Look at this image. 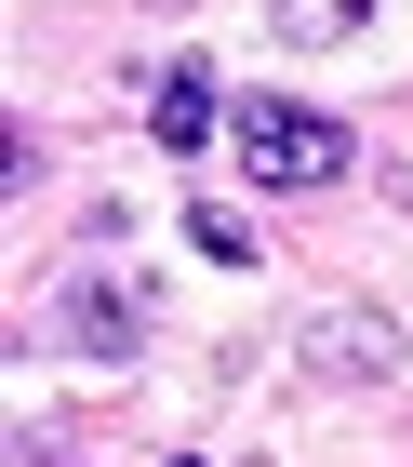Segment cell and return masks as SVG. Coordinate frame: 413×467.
Masks as SVG:
<instances>
[{
    "mask_svg": "<svg viewBox=\"0 0 413 467\" xmlns=\"http://www.w3.org/2000/svg\"><path fill=\"white\" fill-rule=\"evenodd\" d=\"M241 174L253 187H346V161H360V134H346L334 108H294V94H241Z\"/></svg>",
    "mask_w": 413,
    "mask_h": 467,
    "instance_id": "6da1fadb",
    "label": "cell"
},
{
    "mask_svg": "<svg viewBox=\"0 0 413 467\" xmlns=\"http://www.w3.org/2000/svg\"><path fill=\"white\" fill-rule=\"evenodd\" d=\"M54 334H67L80 360H107V374H120V360H147V267H134V254L67 267V281H54Z\"/></svg>",
    "mask_w": 413,
    "mask_h": 467,
    "instance_id": "7a4b0ae2",
    "label": "cell"
},
{
    "mask_svg": "<svg viewBox=\"0 0 413 467\" xmlns=\"http://www.w3.org/2000/svg\"><path fill=\"white\" fill-rule=\"evenodd\" d=\"M294 360H307L320 388H387V374H400V321L360 307V294H320L307 321H294Z\"/></svg>",
    "mask_w": 413,
    "mask_h": 467,
    "instance_id": "3957f363",
    "label": "cell"
},
{
    "mask_svg": "<svg viewBox=\"0 0 413 467\" xmlns=\"http://www.w3.org/2000/svg\"><path fill=\"white\" fill-rule=\"evenodd\" d=\"M280 40H307V54H360L374 40V0H267Z\"/></svg>",
    "mask_w": 413,
    "mask_h": 467,
    "instance_id": "277c9868",
    "label": "cell"
},
{
    "mask_svg": "<svg viewBox=\"0 0 413 467\" xmlns=\"http://www.w3.org/2000/svg\"><path fill=\"white\" fill-rule=\"evenodd\" d=\"M147 120H160V147H201V134H213V80H201V67H160Z\"/></svg>",
    "mask_w": 413,
    "mask_h": 467,
    "instance_id": "5b68a950",
    "label": "cell"
},
{
    "mask_svg": "<svg viewBox=\"0 0 413 467\" xmlns=\"http://www.w3.org/2000/svg\"><path fill=\"white\" fill-rule=\"evenodd\" d=\"M187 241H201V254H213V267H253V227H241V214H227V201H201V214H187Z\"/></svg>",
    "mask_w": 413,
    "mask_h": 467,
    "instance_id": "8992f818",
    "label": "cell"
},
{
    "mask_svg": "<svg viewBox=\"0 0 413 467\" xmlns=\"http://www.w3.org/2000/svg\"><path fill=\"white\" fill-rule=\"evenodd\" d=\"M160 467H213V454H160Z\"/></svg>",
    "mask_w": 413,
    "mask_h": 467,
    "instance_id": "52a82bcc",
    "label": "cell"
}]
</instances>
